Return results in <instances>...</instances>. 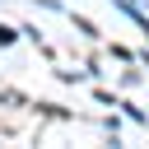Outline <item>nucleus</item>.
<instances>
[]
</instances>
